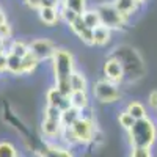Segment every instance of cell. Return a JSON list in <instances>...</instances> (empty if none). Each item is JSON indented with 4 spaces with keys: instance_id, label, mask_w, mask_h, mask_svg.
<instances>
[{
    "instance_id": "6da1fadb",
    "label": "cell",
    "mask_w": 157,
    "mask_h": 157,
    "mask_svg": "<svg viewBox=\"0 0 157 157\" xmlns=\"http://www.w3.org/2000/svg\"><path fill=\"white\" fill-rule=\"evenodd\" d=\"M52 61V71H54V86H57L63 94L69 96L71 94V83L69 78L72 75V72L75 71V60L72 52L68 49H61L57 47L55 54L50 58Z\"/></svg>"
},
{
    "instance_id": "7a4b0ae2",
    "label": "cell",
    "mask_w": 157,
    "mask_h": 157,
    "mask_svg": "<svg viewBox=\"0 0 157 157\" xmlns=\"http://www.w3.org/2000/svg\"><path fill=\"white\" fill-rule=\"evenodd\" d=\"M130 146H143L151 148L157 140V126L149 116L137 120L134 126L127 130Z\"/></svg>"
},
{
    "instance_id": "3957f363",
    "label": "cell",
    "mask_w": 157,
    "mask_h": 157,
    "mask_svg": "<svg viewBox=\"0 0 157 157\" xmlns=\"http://www.w3.org/2000/svg\"><path fill=\"white\" fill-rule=\"evenodd\" d=\"M93 96L102 104H113L121 99V90L118 83L107 78H99L93 85Z\"/></svg>"
},
{
    "instance_id": "277c9868",
    "label": "cell",
    "mask_w": 157,
    "mask_h": 157,
    "mask_svg": "<svg viewBox=\"0 0 157 157\" xmlns=\"http://www.w3.org/2000/svg\"><path fill=\"white\" fill-rule=\"evenodd\" d=\"M96 10L99 11L102 25L109 27L110 30H120V29H123L124 25L127 24V21H129V19H126L123 14H120V13H118V10L113 6L112 2H104V3H101Z\"/></svg>"
},
{
    "instance_id": "5b68a950",
    "label": "cell",
    "mask_w": 157,
    "mask_h": 157,
    "mask_svg": "<svg viewBox=\"0 0 157 157\" xmlns=\"http://www.w3.org/2000/svg\"><path fill=\"white\" fill-rule=\"evenodd\" d=\"M71 129L78 143H88L94 138V123L88 116L82 115L80 118H77Z\"/></svg>"
},
{
    "instance_id": "8992f818",
    "label": "cell",
    "mask_w": 157,
    "mask_h": 157,
    "mask_svg": "<svg viewBox=\"0 0 157 157\" xmlns=\"http://www.w3.org/2000/svg\"><path fill=\"white\" fill-rule=\"evenodd\" d=\"M102 72H104V78L113 82V83H123L126 80V72H124V66L123 63L118 60L116 57H109L105 61H104L102 66Z\"/></svg>"
},
{
    "instance_id": "52a82bcc",
    "label": "cell",
    "mask_w": 157,
    "mask_h": 157,
    "mask_svg": "<svg viewBox=\"0 0 157 157\" xmlns=\"http://www.w3.org/2000/svg\"><path fill=\"white\" fill-rule=\"evenodd\" d=\"M29 47H30V52L39 61L50 60L52 55H54L55 50H57V46L49 38H36L29 44Z\"/></svg>"
},
{
    "instance_id": "ba28073f",
    "label": "cell",
    "mask_w": 157,
    "mask_h": 157,
    "mask_svg": "<svg viewBox=\"0 0 157 157\" xmlns=\"http://www.w3.org/2000/svg\"><path fill=\"white\" fill-rule=\"evenodd\" d=\"M46 102H47V105L57 107V109H60L61 112L66 110L68 107H71L69 96L63 94L57 86H50V88L46 91Z\"/></svg>"
},
{
    "instance_id": "9c48e42d",
    "label": "cell",
    "mask_w": 157,
    "mask_h": 157,
    "mask_svg": "<svg viewBox=\"0 0 157 157\" xmlns=\"http://www.w3.org/2000/svg\"><path fill=\"white\" fill-rule=\"evenodd\" d=\"M69 29L72 30V33H74L78 39H80L83 44H86V46H94V41H93V30L88 29L86 25L83 24V21H82L80 16L77 17V21H75L74 24L69 25Z\"/></svg>"
},
{
    "instance_id": "30bf717a",
    "label": "cell",
    "mask_w": 157,
    "mask_h": 157,
    "mask_svg": "<svg viewBox=\"0 0 157 157\" xmlns=\"http://www.w3.org/2000/svg\"><path fill=\"white\" fill-rule=\"evenodd\" d=\"M41 132L47 138H58V137H61V132H63V124L58 120L44 118L41 123Z\"/></svg>"
},
{
    "instance_id": "8fae6325",
    "label": "cell",
    "mask_w": 157,
    "mask_h": 157,
    "mask_svg": "<svg viewBox=\"0 0 157 157\" xmlns=\"http://www.w3.org/2000/svg\"><path fill=\"white\" fill-rule=\"evenodd\" d=\"M38 16H39V21H41L44 25H47V27H54V25H57L61 21L60 19V10L58 8L43 6V8H39Z\"/></svg>"
},
{
    "instance_id": "7c38bea8",
    "label": "cell",
    "mask_w": 157,
    "mask_h": 157,
    "mask_svg": "<svg viewBox=\"0 0 157 157\" xmlns=\"http://www.w3.org/2000/svg\"><path fill=\"white\" fill-rule=\"evenodd\" d=\"M113 6L118 10L120 14H123L126 19H129L132 14L137 13V8H138V3L135 0H113Z\"/></svg>"
},
{
    "instance_id": "4fadbf2b",
    "label": "cell",
    "mask_w": 157,
    "mask_h": 157,
    "mask_svg": "<svg viewBox=\"0 0 157 157\" xmlns=\"http://www.w3.org/2000/svg\"><path fill=\"white\" fill-rule=\"evenodd\" d=\"M112 32L109 27L105 25H99L93 30V41H94V46H99V47H104L107 46L110 41H112Z\"/></svg>"
},
{
    "instance_id": "5bb4252c",
    "label": "cell",
    "mask_w": 157,
    "mask_h": 157,
    "mask_svg": "<svg viewBox=\"0 0 157 157\" xmlns=\"http://www.w3.org/2000/svg\"><path fill=\"white\" fill-rule=\"evenodd\" d=\"M69 102L71 105L78 109L80 112H83L88 105H90V96L88 91H71L69 94Z\"/></svg>"
},
{
    "instance_id": "9a60e30c",
    "label": "cell",
    "mask_w": 157,
    "mask_h": 157,
    "mask_svg": "<svg viewBox=\"0 0 157 157\" xmlns=\"http://www.w3.org/2000/svg\"><path fill=\"white\" fill-rule=\"evenodd\" d=\"M80 17H82V21H83V24L86 25L88 29H91V30H94L96 27H99V25H102V22H101V16H99V11L96 10V8H86L82 14H80Z\"/></svg>"
},
{
    "instance_id": "2e32d148",
    "label": "cell",
    "mask_w": 157,
    "mask_h": 157,
    "mask_svg": "<svg viewBox=\"0 0 157 157\" xmlns=\"http://www.w3.org/2000/svg\"><path fill=\"white\" fill-rule=\"evenodd\" d=\"M126 110L132 115V118L137 121V120H143V118L148 116V109L145 107V104L140 102V101H130L127 104Z\"/></svg>"
},
{
    "instance_id": "e0dca14e",
    "label": "cell",
    "mask_w": 157,
    "mask_h": 157,
    "mask_svg": "<svg viewBox=\"0 0 157 157\" xmlns=\"http://www.w3.org/2000/svg\"><path fill=\"white\" fill-rule=\"evenodd\" d=\"M69 83H71V90L72 91H88V80H86V75L80 71H74L71 78H69Z\"/></svg>"
},
{
    "instance_id": "ac0fdd59",
    "label": "cell",
    "mask_w": 157,
    "mask_h": 157,
    "mask_svg": "<svg viewBox=\"0 0 157 157\" xmlns=\"http://www.w3.org/2000/svg\"><path fill=\"white\" fill-rule=\"evenodd\" d=\"M29 52H30V47L24 39H13L8 46V54H13V55L21 57V58H24Z\"/></svg>"
},
{
    "instance_id": "d6986e66",
    "label": "cell",
    "mask_w": 157,
    "mask_h": 157,
    "mask_svg": "<svg viewBox=\"0 0 157 157\" xmlns=\"http://www.w3.org/2000/svg\"><path fill=\"white\" fill-rule=\"evenodd\" d=\"M82 116V112L75 109V107H68L66 110H63L61 112V124L63 127H71L74 124V121L77 120V118H80Z\"/></svg>"
},
{
    "instance_id": "ffe728a7",
    "label": "cell",
    "mask_w": 157,
    "mask_h": 157,
    "mask_svg": "<svg viewBox=\"0 0 157 157\" xmlns=\"http://www.w3.org/2000/svg\"><path fill=\"white\" fill-rule=\"evenodd\" d=\"M6 72H10L13 75H24V71H22V58L13 55V54H8Z\"/></svg>"
},
{
    "instance_id": "44dd1931",
    "label": "cell",
    "mask_w": 157,
    "mask_h": 157,
    "mask_svg": "<svg viewBox=\"0 0 157 157\" xmlns=\"http://www.w3.org/2000/svg\"><path fill=\"white\" fill-rule=\"evenodd\" d=\"M39 63H41V61H39V60L32 54V52H29V54L22 58V71H24V75L32 74V72L38 68Z\"/></svg>"
},
{
    "instance_id": "7402d4cb",
    "label": "cell",
    "mask_w": 157,
    "mask_h": 157,
    "mask_svg": "<svg viewBox=\"0 0 157 157\" xmlns=\"http://www.w3.org/2000/svg\"><path fill=\"white\" fill-rule=\"evenodd\" d=\"M43 157H72L69 151H66L64 148H58L55 145H49L43 149L41 152Z\"/></svg>"
},
{
    "instance_id": "603a6c76",
    "label": "cell",
    "mask_w": 157,
    "mask_h": 157,
    "mask_svg": "<svg viewBox=\"0 0 157 157\" xmlns=\"http://www.w3.org/2000/svg\"><path fill=\"white\" fill-rule=\"evenodd\" d=\"M58 10H60V19L66 24V25H71V24H74L75 21H77V17L80 16V14H77L75 11H72L71 8H68V6H58Z\"/></svg>"
},
{
    "instance_id": "cb8c5ba5",
    "label": "cell",
    "mask_w": 157,
    "mask_h": 157,
    "mask_svg": "<svg viewBox=\"0 0 157 157\" xmlns=\"http://www.w3.org/2000/svg\"><path fill=\"white\" fill-rule=\"evenodd\" d=\"M0 157H17V149L11 141H0Z\"/></svg>"
},
{
    "instance_id": "d4e9b609",
    "label": "cell",
    "mask_w": 157,
    "mask_h": 157,
    "mask_svg": "<svg viewBox=\"0 0 157 157\" xmlns=\"http://www.w3.org/2000/svg\"><path fill=\"white\" fill-rule=\"evenodd\" d=\"M118 123H120V126H121L123 129L129 130L130 127L134 126L135 120H134L132 115H130L127 110H123V112H120V115H118Z\"/></svg>"
},
{
    "instance_id": "484cf974",
    "label": "cell",
    "mask_w": 157,
    "mask_h": 157,
    "mask_svg": "<svg viewBox=\"0 0 157 157\" xmlns=\"http://www.w3.org/2000/svg\"><path fill=\"white\" fill-rule=\"evenodd\" d=\"M64 6L71 8L72 11L77 13V14H82V13L86 10V0H66Z\"/></svg>"
},
{
    "instance_id": "4316f807",
    "label": "cell",
    "mask_w": 157,
    "mask_h": 157,
    "mask_svg": "<svg viewBox=\"0 0 157 157\" xmlns=\"http://www.w3.org/2000/svg\"><path fill=\"white\" fill-rule=\"evenodd\" d=\"M130 157H152V152H151V148L132 146V149H130Z\"/></svg>"
},
{
    "instance_id": "83f0119b",
    "label": "cell",
    "mask_w": 157,
    "mask_h": 157,
    "mask_svg": "<svg viewBox=\"0 0 157 157\" xmlns=\"http://www.w3.org/2000/svg\"><path fill=\"white\" fill-rule=\"evenodd\" d=\"M44 118H50V120L61 121V110L57 109V107H52V105H46V109H44Z\"/></svg>"
},
{
    "instance_id": "f1b7e54d",
    "label": "cell",
    "mask_w": 157,
    "mask_h": 157,
    "mask_svg": "<svg viewBox=\"0 0 157 157\" xmlns=\"http://www.w3.org/2000/svg\"><path fill=\"white\" fill-rule=\"evenodd\" d=\"M13 38V27L10 25V22H3L0 25V39H5V41H11Z\"/></svg>"
},
{
    "instance_id": "f546056e",
    "label": "cell",
    "mask_w": 157,
    "mask_h": 157,
    "mask_svg": "<svg viewBox=\"0 0 157 157\" xmlns=\"http://www.w3.org/2000/svg\"><path fill=\"white\" fill-rule=\"evenodd\" d=\"M148 107L157 112V90H152L148 96Z\"/></svg>"
},
{
    "instance_id": "4dcf8cb0",
    "label": "cell",
    "mask_w": 157,
    "mask_h": 157,
    "mask_svg": "<svg viewBox=\"0 0 157 157\" xmlns=\"http://www.w3.org/2000/svg\"><path fill=\"white\" fill-rule=\"evenodd\" d=\"M24 5L29 10L39 11V8H41V0H24Z\"/></svg>"
},
{
    "instance_id": "1f68e13d",
    "label": "cell",
    "mask_w": 157,
    "mask_h": 157,
    "mask_svg": "<svg viewBox=\"0 0 157 157\" xmlns=\"http://www.w3.org/2000/svg\"><path fill=\"white\" fill-rule=\"evenodd\" d=\"M6 61H8V54H0V74L6 72Z\"/></svg>"
},
{
    "instance_id": "d6a6232c",
    "label": "cell",
    "mask_w": 157,
    "mask_h": 157,
    "mask_svg": "<svg viewBox=\"0 0 157 157\" xmlns=\"http://www.w3.org/2000/svg\"><path fill=\"white\" fill-rule=\"evenodd\" d=\"M43 6H49V8H58L57 0H41V8Z\"/></svg>"
},
{
    "instance_id": "836d02e7",
    "label": "cell",
    "mask_w": 157,
    "mask_h": 157,
    "mask_svg": "<svg viewBox=\"0 0 157 157\" xmlns=\"http://www.w3.org/2000/svg\"><path fill=\"white\" fill-rule=\"evenodd\" d=\"M0 54H8V41L0 39Z\"/></svg>"
},
{
    "instance_id": "e575fe53",
    "label": "cell",
    "mask_w": 157,
    "mask_h": 157,
    "mask_svg": "<svg viewBox=\"0 0 157 157\" xmlns=\"http://www.w3.org/2000/svg\"><path fill=\"white\" fill-rule=\"evenodd\" d=\"M8 19H6V14H5V13H3V10L2 11H0V25H2L3 22H6Z\"/></svg>"
},
{
    "instance_id": "d590c367",
    "label": "cell",
    "mask_w": 157,
    "mask_h": 157,
    "mask_svg": "<svg viewBox=\"0 0 157 157\" xmlns=\"http://www.w3.org/2000/svg\"><path fill=\"white\" fill-rule=\"evenodd\" d=\"M57 3H58V6H63L64 3H66V0H57Z\"/></svg>"
},
{
    "instance_id": "8d00e7d4",
    "label": "cell",
    "mask_w": 157,
    "mask_h": 157,
    "mask_svg": "<svg viewBox=\"0 0 157 157\" xmlns=\"http://www.w3.org/2000/svg\"><path fill=\"white\" fill-rule=\"evenodd\" d=\"M135 2H137L138 5H141V3H145V2H146V0H135Z\"/></svg>"
},
{
    "instance_id": "74e56055",
    "label": "cell",
    "mask_w": 157,
    "mask_h": 157,
    "mask_svg": "<svg viewBox=\"0 0 157 157\" xmlns=\"http://www.w3.org/2000/svg\"><path fill=\"white\" fill-rule=\"evenodd\" d=\"M0 11H2V6H0Z\"/></svg>"
}]
</instances>
